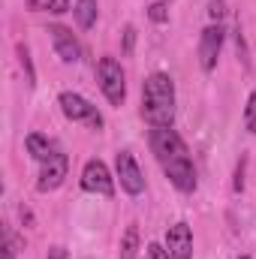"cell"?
Segmentation results:
<instances>
[{
	"mask_svg": "<svg viewBox=\"0 0 256 259\" xmlns=\"http://www.w3.org/2000/svg\"><path fill=\"white\" fill-rule=\"evenodd\" d=\"M148 145H151V154L157 157L160 169L166 172V178L175 184V190L193 193L196 190V166H193V157L184 145V139L178 136V130L151 127Z\"/></svg>",
	"mask_w": 256,
	"mask_h": 259,
	"instance_id": "6da1fadb",
	"label": "cell"
},
{
	"mask_svg": "<svg viewBox=\"0 0 256 259\" xmlns=\"http://www.w3.org/2000/svg\"><path fill=\"white\" fill-rule=\"evenodd\" d=\"M142 118L148 127L175 124V81L169 72H151L142 81Z\"/></svg>",
	"mask_w": 256,
	"mask_h": 259,
	"instance_id": "7a4b0ae2",
	"label": "cell"
},
{
	"mask_svg": "<svg viewBox=\"0 0 256 259\" xmlns=\"http://www.w3.org/2000/svg\"><path fill=\"white\" fill-rule=\"evenodd\" d=\"M58 106H61V112H64L66 121L84 124V127H91V130H103V115H100V109H97L91 100H84L81 94L64 91V94L58 97Z\"/></svg>",
	"mask_w": 256,
	"mask_h": 259,
	"instance_id": "3957f363",
	"label": "cell"
},
{
	"mask_svg": "<svg viewBox=\"0 0 256 259\" xmlns=\"http://www.w3.org/2000/svg\"><path fill=\"white\" fill-rule=\"evenodd\" d=\"M97 81H100L103 97L112 106H124V100H127V75H124V69H121V64L115 58H100Z\"/></svg>",
	"mask_w": 256,
	"mask_h": 259,
	"instance_id": "277c9868",
	"label": "cell"
},
{
	"mask_svg": "<svg viewBox=\"0 0 256 259\" xmlns=\"http://www.w3.org/2000/svg\"><path fill=\"white\" fill-rule=\"evenodd\" d=\"M81 190L84 193H94V196H106L112 199L115 196V178L109 172V166L103 160H88L84 169H81Z\"/></svg>",
	"mask_w": 256,
	"mask_h": 259,
	"instance_id": "5b68a950",
	"label": "cell"
},
{
	"mask_svg": "<svg viewBox=\"0 0 256 259\" xmlns=\"http://www.w3.org/2000/svg\"><path fill=\"white\" fill-rule=\"evenodd\" d=\"M223 42H226V30L223 24L211 21L202 36H199V66L205 72H214L217 69V61H220V52H223Z\"/></svg>",
	"mask_w": 256,
	"mask_h": 259,
	"instance_id": "8992f818",
	"label": "cell"
},
{
	"mask_svg": "<svg viewBox=\"0 0 256 259\" xmlns=\"http://www.w3.org/2000/svg\"><path fill=\"white\" fill-rule=\"evenodd\" d=\"M115 178L121 181V190L127 196H142L145 193V175L136 163V157L130 151H118L115 157Z\"/></svg>",
	"mask_w": 256,
	"mask_h": 259,
	"instance_id": "52a82bcc",
	"label": "cell"
},
{
	"mask_svg": "<svg viewBox=\"0 0 256 259\" xmlns=\"http://www.w3.org/2000/svg\"><path fill=\"white\" fill-rule=\"evenodd\" d=\"M42 169H39V178H36V190L39 193H52V190H58L61 184H64L66 172H69V157H66L64 151L58 148L46 163H39Z\"/></svg>",
	"mask_w": 256,
	"mask_h": 259,
	"instance_id": "ba28073f",
	"label": "cell"
},
{
	"mask_svg": "<svg viewBox=\"0 0 256 259\" xmlns=\"http://www.w3.org/2000/svg\"><path fill=\"white\" fill-rule=\"evenodd\" d=\"M49 36H52V46H55V55L64 61V64H78L84 49L81 42L75 39V33L64 27V24H49Z\"/></svg>",
	"mask_w": 256,
	"mask_h": 259,
	"instance_id": "9c48e42d",
	"label": "cell"
},
{
	"mask_svg": "<svg viewBox=\"0 0 256 259\" xmlns=\"http://www.w3.org/2000/svg\"><path fill=\"white\" fill-rule=\"evenodd\" d=\"M166 250L172 259H193V229L184 220L166 229Z\"/></svg>",
	"mask_w": 256,
	"mask_h": 259,
	"instance_id": "30bf717a",
	"label": "cell"
},
{
	"mask_svg": "<svg viewBox=\"0 0 256 259\" xmlns=\"http://www.w3.org/2000/svg\"><path fill=\"white\" fill-rule=\"evenodd\" d=\"M24 148H27V154H30L36 163H46V160L58 151V145H55L49 136H42V133H30V136L24 139Z\"/></svg>",
	"mask_w": 256,
	"mask_h": 259,
	"instance_id": "8fae6325",
	"label": "cell"
},
{
	"mask_svg": "<svg viewBox=\"0 0 256 259\" xmlns=\"http://www.w3.org/2000/svg\"><path fill=\"white\" fill-rule=\"evenodd\" d=\"M72 15H75V24L81 30H91L97 24V15H100V6L97 0H75L72 3Z\"/></svg>",
	"mask_w": 256,
	"mask_h": 259,
	"instance_id": "7c38bea8",
	"label": "cell"
},
{
	"mask_svg": "<svg viewBox=\"0 0 256 259\" xmlns=\"http://www.w3.org/2000/svg\"><path fill=\"white\" fill-rule=\"evenodd\" d=\"M136 253H139V226L130 223L127 232H124V238H121V250H118V256L121 259H136Z\"/></svg>",
	"mask_w": 256,
	"mask_h": 259,
	"instance_id": "4fadbf2b",
	"label": "cell"
},
{
	"mask_svg": "<svg viewBox=\"0 0 256 259\" xmlns=\"http://www.w3.org/2000/svg\"><path fill=\"white\" fill-rule=\"evenodd\" d=\"M30 12H49V15H64L69 12V0H27Z\"/></svg>",
	"mask_w": 256,
	"mask_h": 259,
	"instance_id": "5bb4252c",
	"label": "cell"
},
{
	"mask_svg": "<svg viewBox=\"0 0 256 259\" xmlns=\"http://www.w3.org/2000/svg\"><path fill=\"white\" fill-rule=\"evenodd\" d=\"M244 127L256 136V91L247 97V106H244Z\"/></svg>",
	"mask_w": 256,
	"mask_h": 259,
	"instance_id": "9a60e30c",
	"label": "cell"
},
{
	"mask_svg": "<svg viewBox=\"0 0 256 259\" xmlns=\"http://www.w3.org/2000/svg\"><path fill=\"white\" fill-rule=\"evenodd\" d=\"M18 61H21L24 72H27V84H33V81H36V72H33V64H30V52H27V46H18Z\"/></svg>",
	"mask_w": 256,
	"mask_h": 259,
	"instance_id": "2e32d148",
	"label": "cell"
},
{
	"mask_svg": "<svg viewBox=\"0 0 256 259\" xmlns=\"http://www.w3.org/2000/svg\"><path fill=\"white\" fill-rule=\"evenodd\" d=\"M148 18L157 21V24L169 21V9H166V3H151V6H148Z\"/></svg>",
	"mask_w": 256,
	"mask_h": 259,
	"instance_id": "e0dca14e",
	"label": "cell"
},
{
	"mask_svg": "<svg viewBox=\"0 0 256 259\" xmlns=\"http://www.w3.org/2000/svg\"><path fill=\"white\" fill-rule=\"evenodd\" d=\"M208 15L220 24V18L226 15V0H211V3H208Z\"/></svg>",
	"mask_w": 256,
	"mask_h": 259,
	"instance_id": "ac0fdd59",
	"label": "cell"
},
{
	"mask_svg": "<svg viewBox=\"0 0 256 259\" xmlns=\"http://www.w3.org/2000/svg\"><path fill=\"white\" fill-rule=\"evenodd\" d=\"M15 250H18V244L12 238V232H6L3 235V259H15Z\"/></svg>",
	"mask_w": 256,
	"mask_h": 259,
	"instance_id": "d6986e66",
	"label": "cell"
},
{
	"mask_svg": "<svg viewBox=\"0 0 256 259\" xmlns=\"http://www.w3.org/2000/svg\"><path fill=\"white\" fill-rule=\"evenodd\" d=\"M133 46H136V27L127 24L124 27V55H133Z\"/></svg>",
	"mask_w": 256,
	"mask_h": 259,
	"instance_id": "ffe728a7",
	"label": "cell"
},
{
	"mask_svg": "<svg viewBox=\"0 0 256 259\" xmlns=\"http://www.w3.org/2000/svg\"><path fill=\"white\" fill-rule=\"evenodd\" d=\"M148 259H172V256H169L166 247H160V244H148Z\"/></svg>",
	"mask_w": 256,
	"mask_h": 259,
	"instance_id": "44dd1931",
	"label": "cell"
},
{
	"mask_svg": "<svg viewBox=\"0 0 256 259\" xmlns=\"http://www.w3.org/2000/svg\"><path fill=\"white\" fill-rule=\"evenodd\" d=\"M46 259H69V253H66V247L55 244V247H49V256Z\"/></svg>",
	"mask_w": 256,
	"mask_h": 259,
	"instance_id": "7402d4cb",
	"label": "cell"
},
{
	"mask_svg": "<svg viewBox=\"0 0 256 259\" xmlns=\"http://www.w3.org/2000/svg\"><path fill=\"white\" fill-rule=\"evenodd\" d=\"M244 190V160L238 163V172H235V193Z\"/></svg>",
	"mask_w": 256,
	"mask_h": 259,
	"instance_id": "603a6c76",
	"label": "cell"
},
{
	"mask_svg": "<svg viewBox=\"0 0 256 259\" xmlns=\"http://www.w3.org/2000/svg\"><path fill=\"white\" fill-rule=\"evenodd\" d=\"M238 259H250V256H238Z\"/></svg>",
	"mask_w": 256,
	"mask_h": 259,
	"instance_id": "cb8c5ba5",
	"label": "cell"
}]
</instances>
